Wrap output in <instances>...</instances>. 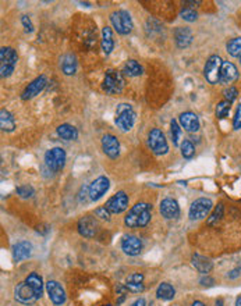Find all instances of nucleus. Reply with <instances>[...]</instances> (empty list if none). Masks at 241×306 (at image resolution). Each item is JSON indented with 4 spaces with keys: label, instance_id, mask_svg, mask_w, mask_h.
<instances>
[{
    "label": "nucleus",
    "instance_id": "nucleus-51",
    "mask_svg": "<svg viewBox=\"0 0 241 306\" xmlns=\"http://www.w3.org/2000/svg\"><path fill=\"white\" fill-rule=\"evenodd\" d=\"M240 63H241V57H240Z\"/></svg>",
    "mask_w": 241,
    "mask_h": 306
},
{
    "label": "nucleus",
    "instance_id": "nucleus-39",
    "mask_svg": "<svg viewBox=\"0 0 241 306\" xmlns=\"http://www.w3.org/2000/svg\"><path fill=\"white\" fill-rule=\"evenodd\" d=\"M95 214L98 216L99 219H102V220H106V221H109L110 220V212L106 209V206H102V208H98V209L95 210Z\"/></svg>",
    "mask_w": 241,
    "mask_h": 306
},
{
    "label": "nucleus",
    "instance_id": "nucleus-47",
    "mask_svg": "<svg viewBox=\"0 0 241 306\" xmlns=\"http://www.w3.org/2000/svg\"><path fill=\"white\" fill-rule=\"evenodd\" d=\"M191 306H205L201 301H195V302H193V305Z\"/></svg>",
    "mask_w": 241,
    "mask_h": 306
},
{
    "label": "nucleus",
    "instance_id": "nucleus-29",
    "mask_svg": "<svg viewBox=\"0 0 241 306\" xmlns=\"http://www.w3.org/2000/svg\"><path fill=\"white\" fill-rule=\"evenodd\" d=\"M123 72L128 77H138L143 74V67L138 61L135 60H127L123 67Z\"/></svg>",
    "mask_w": 241,
    "mask_h": 306
},
{
    "label": "nucleus",
    "instance_id": "nucleus-43",
    "mask_svg": "<svg viewBox=\"0 0 241 306\" xmlns=\"http://www.w3.org/2000/svg\"><path fill=\"white\" fill-rule=\"evenodd\" d=\"M144 276L140 274V273H135V274H131L128 279H127V282H143Z\"/></svg>",
    "mask_w": 241,
    "mask_h": 306
},
{
    "label": "nucleus",
    "instance_id": "nucleus-5",
    "mask_svg": "<svg viewBox=\"0 0 241 306\" xmlns=\"http://www.w3.org/2000/svg\"><path fill=\"white\" fill-rule=\"evenodd\" d=\"M222 66H223V61L217 54H214L208 59L205 67H204V77L209 84L215 85V84L219 82Z\"/></svg>",
    "mask_w": 241,
    "mask_h": 306
},
{
    "label": "nucleus",
    "instance_id": "nucleus-50",
    "mask_svg": "<svg viewBox=\"0 0 241 306\" xmlns=\"http://www.w3.org/2000/svg\"><path fill=\"white\" fill-rule=\"evenodd\" d=\"M102 306H112V305H102Z\"/></svg>",
    "mask_w": 241,
    "mask_h": 306
},
{
    "label": "nucleus",
    "instance_id": "nucleus-8",
    "mask_svg": "<svg viewBox=\"0 0 241 306\" xmlns=\"http://www.w3.org/2000/svg\"><path fill=\"white\" fill-rule=\"evenodd\" d=\"M45 163L49 170L57 173L66 165V152L63 148H52L45 153Z\"/></svg>",
    "mask_w": 241,
    "mask_h": 306
},
{
    "label": "nucleus",
    "instance_id": "nucleus-19",
    "mask_svg": "<svg viewBox=\"0 0 241 306\" xmlns=\"http://www.w3.org/2000/svg\"><path fill=\"white\" fill-rule=\"evenodd\" d=\"M180 125L188 132H195L199 130V118L195 113H191V112H186V113H181L179 117Z\"/></svg>",
    "mask_w": 241,
    "mask_h": 306
},
{
    "label": "nucleus",
    "instance_id": "nucleus-10",
    "mask_svg": "<svg viewBox=\"0 0 241 306\" xmlns=\"http://www.w3.org/2000/svg\"><path fill=\"white\" fill-rule=\"evenodd\" d=\"M14 298L17 299L20 304H24V305H32L35 304L39 298L36 297V294L34 292V289L28 285L27 282H20L16 289H14Z\"/></svg>",
    "mask_w": 241,
    "mask_h": 306
},
{
    "label": "nucleus",
    "instance_id": "nucleus-17",
    "mask_svg": "<svg viewBox=\"0 0 241 306\" xmlns=\"http://www.w3.org/2000/svg\"><path fill=\"white\" fill-rule=\"evenodd\" d=\"M161 214L165 219H177L180 216V206L177 202L171 198H166L161 202Z\"/></svg>",
    "mask_w": 241,
    "mask_h": 306
},
{
    "label": "nucleus",
    "instance_id": "nucleus-14",
    "mask_svg": "<svg viewBox=\"0 0 241 306\" xmlns=\"http://www.w3.org/2000/svg\"><path fill=\"white\" fill-rule=\"evenodd\" d=\"M46 291H48V295H49L50 301L53 302L54 305L60 306L66 302V292L57 281H48L46 282Z\"/></svg>",
    "mask_w": 241,
    "mask_h": 306
},
{
    "label": "nucleus",
    "instance_id": "nucleus-21",
    "mask_svg": "<svg viewBox=\"0 0 241 306\" xmlns=\"http://www.w3.org/2000/svg\"><path fill=\"white\" fill-rule=\"evenodd\" d=\"M174 39H176V45L179 46L180 49H184L193 42V32L187 26H179L174 31Z\"/></svg>",
    "mask_w": 241,
    "mask_h": 306
},
{
    "label": "nucleus",
    "instance_id": "nucleus-44",
    "mask_svg": "<svg viewBox=\"0 0 241 306\" xmlns=\"http://www.w3.org/2000/svg\"><path fill=\"white\" fill-rule=\"evenodd\" d=\"M202 285H212L214 284L215 281L211 279V277H204V279H201V281H199Z\"/></svg>",
    "mask_w": 241,
    "mask_h": 306
},
{
    "label": "nucleus",
    "instance_id": "nucleus-18",
    "mask_svg": "<svg viewBox=\"0 0 241 306\" xmlns=\"http://www.w3.org/2000/svg\"><path fill=\"white\" fill-rule=\"evenodd\" d=\"M237 78H239L237 67L233 63H230V61H223V66H222V70H220L219 82L224 84V85H229V84L234 82Z\"/></svg>",
    "mask_w": 241,
    "mask_h": 306
},
{
    "label": "nucleus",
    "instance_id": "nucleus-25",
    "mask_svg": "<svg viewBox=\"0 0 241 306\" xmlns=\"http://www.w3.org/2000/svg\"><path fill=\"white\" fill-rule=\"evenodd\" d=\"M0 128L1 131L11 132L14 131L16 128V121H14V117L13 114L7 112L6 109H1L0 110Z\"/></svg>",
    "mask_w": 241,
    "mask_h": 306
},
{
    "label": "nucleus",
    "instance_id": "nucleus-24",
    "mask_svg": "<svg viewBox=\"0 0 241 306\" xmlns=\"http://www.w3.org/2000/svg\"><path fill=\"white\" fill-rule=\"evenodd\" d=\"M102 50L105 54H110L113 47H115V39H113V32L110 26H103L102 29Z\"/></svg>",
    "mask_w": 241,
    "mask_h": 306
},
{
    "label": "nucleus",
    "instance_id": "nucleus-46",
    "mask_svg": "<svg viewBox=\"0 0 241 306\" xmlns=\"http://www.w3.org/2000/svg\"><path fill=\"white\" fill-rule=\"evenodd\" d=\"M237 276H239V269H237V270H233L232 274H229V277H230V279H236Z\"/></svg>",
    "mask_w": 241,
    "mask_h": 306
},
{
    "label": "nucleus",
    "instance_id": "nucleus-30",
    "mask_svg": "<svg viewBox=\"0 0 241 306\" xmlns=\"http://www.w3.org/2000/svg\"><path fill=\"white\" fill-rule=\"evenodd\" d=\"M174 295H176V291L169 282H162L156 289V297L159 299H163V301H170V299L174 298Z\"/></svg>",
    "mask_w": 241,
    "mask_h": 306
},
{
    "label": "nucleus",
    "instance_id": "nucleus-15",
    "mask_svg": "<svg viewBox=\"0 0 241 306\" xmlns=\"http://www.w3.org/2000/svg\"><path fill=\"white\" fill-rule=\"evenodd\" d=\"M121 249L130 256H137L143 251V241L134 235H124L121 239Z\"/></svg>",
    "mask_w": 241,
    "mask_h": 306
},
{
    "label": "nucleus",
    "instance_id": "nucleus-26",
    "mask_svg": "<svg viewBox=\"0 0 241 306\" xmlns=\"http://www.w3.org/2000/svg\"><path fill=\"white\" fill-rule=\"evenodd\" d=\"M25 282H27L31 288L34 289L36 297H42V292H44V281H42V277L38 273H31L27 279H25Z\"/></svg>",
    "mask_w": 241,
    "mask_h": 306
},
{
    "label": "nucleus",
    "instance_id": "nucleus-33",
    "mask_svg": "<svg viewBox=\"0 0 241 306\" xmlns=\"http://www.w3.org/2000/svg\"><path fill=\"white\" fill-rule=\"evenodd\" d=\"M180 149H181V155L186 159H191L195 153V146L193 145V142L190 141H183L181 145H180Z\"/></svg>",
    "mask_w": 241,
    "mask_h": 306
},
{
    "label": "nucleus",
    "instance_id": "nucleus-34",
    "mask_svg": "<svg viewBox=\"0 0 241 306\" xmlns=\"http://www.w3.org/2000/svg\"><path fill=\"white\" fill-rule=\"evenodd\" d=\"M230 106H232V103H230L229 100H222V102H219L217 106H216V116H217L219 118H226V117L229 116V112H230Z\"/></svg>",
    "mask_w": 241,
    "mask_h": 306
},
{
    "label": "nucleus",
    "instance_id": "nucleus-3",
    "mask_svg": "<svg viewBox=\"0 0 241 306\" xmlns=\"http://www.w3.org/2000/svg\"><path fill=\"white\" fill-rule=\"evenodd\" d=\"M135 122V112L133 106L121 103L116 109V124L121 131H130Z\"/></svg>",
    "mask_w": 241,
    "mask_h": 306
},
{
    "label": "nucleus",
    "instance_id": "nucleus-28",
    "mask_svg": "<svg viewBox=\"0 0 241 306\" xmlns=\"http://www.w3.org/2000/svg\"><path fill=\"white\" fill-rule=\"evenodd\" d=\"M57 135L66 141H74L78 138V131L70 124H62L57 127Z\"/></svg>",
    "mask_w": 241,
    "mask_h": 306
},
{
    "label": "nucleus",
    "instance_id": "nucleus-13",
    "mask_svg": "<svg viewBox=\"0 0 241 306\" xmlns=\"http://www.w3.org/2000/svg\"><path fill=\"white\" fill-rule=\"evenodd\" d=\"M46 84H48V79H46L45 75H39L38 78L34 79V81L24 89V92H23V95H21V99H23V100H28V99L35 97L36 95H39V94L44 91V88L46 87Z\"/></svg>",
    "mask_w": 241,
    "mask_h": 306
},
{
    "label": "nucleus",
    "instance_id": "nucleus-38",
    "mask_svg": "<svg viewBox=\"0 0 241 306\" xmlns=\"http://www.w3.org/2000/svg\"><path fill=\"white\" fill-rule=\"evenodd\" d=\"M223 95L224 97H226V100H229V102L232 103L233 100L237 97V95H239V91H237L234 87H229L223 91Z\"/></svg>",
    "mask_w": 241,
    "mask_h": 306
},
{
    "label": "nucleus",
    "instance_id": "nucleus-16",
    "mask_svg": "<svg viewBox=\"0 0 241 306\" xmlns=\"http://www.w3.org/2000/svg\"><path fill=\"white\" fill-rule=\"evenodd\" d=\"M102 149L106 156H109L110 159H116L120 153V142L115 135L106 134L102 138Z\"/></svg>",
    "mask_w": 241,
    "mask_h": 306
},
{
    "label": "nucleus",
    "instance_id": "nucleus-49",
    "mask_svg": "<svg viewBox=\"0 0 241 306\" xmlns=\"http://www.w3.org/2000/svg\"><path fill=\"white\" fill-rule=\"evenodd\" d=\"M236 306H241V295L237 298V301H236Z\"/></svg>",
    "mask_w": 241,
    "mask_h": 306
},
{
    "label": "nucleus",
    "instance_id": "nucleus-32",
    "mask_svg": "<svg viewBox=\"0 0 241 306\" xmlns=\"http://www.w3.org/2000/svg\"><path fill=\"white\" fill-rule=\"evenodd\" d=\"M222 217H223V205L220 203V205H217L215 208L214 213L208 217V224L209 226H215V224H217L222 220Z\"/></svg>",
    "mask_w": 241,
    "mask_h": 306
},
{
    "label": "nucleus",
    "instance_id": "nucleus-48",
    "mask_svg": "<svg viewBox=\"0 0 241 306\" xmlns=\"http://www.w3.org/2000/svg\"><path fill=\"white\" fill-rule=\"evenodd\" d=\"M216 306H223V301L222 299H217L216 301Z\"/></svg>",
    "mask_w": 241,
    "mask_h": 306
},
{
    "label": "nucleus",
    "instance_id": "nucleus-2",
    "mask_svg": "<svg viewBox=\"0 0 241 306\" xmlns=\"http://www.w3.org/2000/svg\"><path fill=\"white\" fill-rule=\"evenodd\" d=\"M17 61V52L13 47H1V50H0V75H1V78H7L14 72Z\"/></svg>",
    "mask_w": 241,
    "mask_h": 306
},
{
    "label": "nucleus",
    "instance_id": "nucleus-4",
    "mask_svg": "<svg viewBox=\"0 0 241 306\" xmlns=\"http://www.w3.org/2000/svg\"><path fill=\"white\" fill-rule=\"evenodd\" d=\"M110 23L120 35H128L133 31V20L125 10H117L110 14Z\"/></svg>",
    "mask_w": 241,
    "mask_h": 306
},
{
    "label": "nucleus",
    "instance_id": "nucleus-27",
    "mask_svg": "<svg viewBox=\"0 0 241 306\" xmlns=\"http://www.w3.org/2000/svg\"><path fill=\"white\" fill-rule=\"evenodd\" d=\"M62 71L66 75H72L75 70H77V60H75V56L72 53H67L62 57Z\"/></svg>",
    "mask_w": 241,
    "mask_h": 306
},
{
    "label": "nucleus",
    "instance_id": "nucleus-1",
    "mask_svg": "<svg viewBox=\"0 0 241 306\" xmlns=\"http://www.w3.org/2000/svg\"><path fill=\"white\" fill-rule=\"evenodd\" d=\"M151 210L152 206L148 203L140 202L133 209L127 213L124 217V224L128 228H137V227H145L149 221H151Z\"/></svg>",
    "mask_w": 241,
    "mask_h": 306
},
{
    "label": "nucleus",
    "instance_id": "nucleus-45",
    "mask_svg": "<svg viewBox=\"0 0 241 306\" xmlns=\"http://www.w3.org/2000/svg\"><path fill=\"white\" fill-rule=\"evenodd\" d=\"M130 306H146V302H145V299L144 298H140V299H137L133 305Z\"/></svg>",
    "mask_w": 241,
    "mask_h": 306
},
{
    "label": "nucleus",
    "instance_id": "nucleus-20",
    "mask_svg": "<svg viewBox=\"0 0 241 306\" xmlns=\"http://www.w3.org/2000/svg\"><path fill=\"white\" fill-rule=\"evenodd\" d=\"M78 231H80L81 235L87 236V238H91L96 234L98 231V224L94 217L91 216H85L78 221Z\"/></svg>",
    "mask_w": 241,
    "mask_h": 306
},
{
    "label": "nucleus",
    "instance_id": "nucleus-36",
    "mask_svg": "<svg viewBox=\"0 0 241 306\" xmlns=\"http://www.w3.org/2000/svg\"><path fill=\"white\" fill-rule=\"evenodd\" d=\"M180 17L188 21V23H193V21L196 20L198 14H196V11L193 7H184V9L180 11Z\"/></svg>",
    "mask_w": 241,
    "mask_h": 306
},
{
    "label": "nucleus",
    "instance_id": "nucleus-40",
    "mask_svg": "<svg viewBox=\"0 0 241 306\" xmlns=\"http://www.w3.org/2000/svg\"><path fill=\"white\" fill-rule=\"evenodd\" d=\"M125 287H127L128 291H131V292H141L145 288L143 282H127Z\"/></svg>",
    "mask_w": 241,
    "mask_h": 306
},
{
    "label": "nucleus",
    "instance_id": "nucleus-23",
    "mask_svg": "<svg viewBox=\"0 0 241 306\" xmlns=\"http://www.w3.org/2000/svg\"><path fill=\"white\" fill-rule=\"evenodd\" d=\"M191 263H193V266L195 267L196 270L199 271V273H202V274H208L214 267V264H212V262L209 259H206L205 256H201V255L198 254L193 255Z\"/></svg>",
    "mask_w": 241,
    "mask_h": 306
},
{
    "label": "nucleus",
    "instance_id": "nucleus-41",
    "mask_svg": "<svg viewBox=\"0 0 241 306\" xmlns=\"http://www.w3.org/2000/svg\"><path fill=\"white\" fill-rule=\"evenodd\" d=\"M233 127H234V130H240L241 128V105L236 110L234 120H233Z\"/></svg>",
    "mask_w": 241,
    "mask_h": 306
},
{
    "label": "nucleus",
    "instance_id": "nucleus-12",
    "mask_svg": "<svg viewBox=\"0 0 241 306\" xmlns=\"http://www.w3.org/2000/svg\"><path fill=\"white\" fill-rule=\"evenodd\" d=\"M109 187H110V183H109V180H107L105 175H100L95 181H92V184L90 185L91 201H98V199H100L107 192Z\"/></svg>",
    "mask_w": 241,
    "mask_h": 306
},
{
    "label": "nucleus",
    "instance_id": "nucleus-7",
    "mask_svg": "<svg viewBox=\"0 0 241 306\" xmlns=\"http://www.w3.org/2000/svg\"><path fill=\"white\" fill-rule=\"evenodd\" d=\"M102 87H103V91L110 95H116L119 92H121V89L124 87V78L121 72H119L117 70H107Z\"/></svg>",
    "mask_w": 241,
    "mask_h": 306
},
{
    "label": "nucleus",
    "instance_id": "nucleus-22",
    "mask_svg": "<svg viewBox=\"0 0 241 306\" xmlns=\"http://www.w3.org/2000/svg\"><path fill=\"white\" fill-rule=\"evenodd\" d=\"M31 251H32V246L27 241H21L13 246V259L14 262H21L24 259H27L31 256Z\"/></svg>",
    "mask_w": 241,
    "mask_h": 306
},
{
    "label": "nucleus",
    "instance_id": "nucleus-35",
    "mask_svg": "<svg viewBox=\"0 0 241 306\" xmlns=\"http://www.w3.org/2000/svg\"><path fill=\"white\" fill-rule=\"evenodd\" d=\"M170 128H171V138H173V143L177 146L180 143V138H181V128L180 124L176 120H171L170 122Z\"/></svg>",
    "mask_w": 241,
    "mask_h": 306
},
{
    "label": "nucleus",
    "instance_id": "nucleus-6",
    "mask_svg": "<svg viewBox=\"0 0 241 306\" xmlns=\"http://www.w3.org/2000/svg\"><path fill=\"white\" fill-rule=\"evenodd\" d=\"M148 143H149V148H151L152 152L158 156L166 155L168 150H169V145H168V141L165 138V134L159 128H153L149 131Z\"/></svg>",
    "mask_w": 241,
    "mask_h": 306
},
{
    "label": "nucleus",
    "instance_id": "nucleus-37",
    "mask_svg": "<svg viewBox=\"0 0 241 306\" xmlns=\"http://www.w3.org/2000/svg\"><path fill=\"white\" fill-rule=\"evenodd\" d=\"M17 193L23 199H28L34 195V188L29 187V185H21L17 188Z\"/></svg>",
    "mask_w": 241,
    "mask_h": 306
},
{
    "label": "nucleus",
    "instance_id": "nucleus-9",
    "mask_svg": "<svg viewBox=\"0 0 241 306\" xmlns=\"http://www.w3.org/2000/svg\"><path fill=\"white\" fill-rule=\"evenodd\" d=\"M214 203L208 198H199L196 201L193 202L191 208H190V219L191 220H201L206 217L209 214V212L212 210Z\"/></svg>",
    "mask_w": 241,
    "mask_h": 306
},
{
    "label": "nucleus",
    "instance_id": "nucleus-42",
    "mask_svg": "<svg viewBox=\"0 0 241 306\" xmlns=\"http://www.w3.org/2000/svg\"><path fill=\"white\" fill-rule=\"evenodd\" d=\"M21 23H23V25L25 26V31H27V32H32V31H34V25H32L31 20H29L27 16H23V17H21Z\"/></svg>",
    "mask_w": 241,
    "mask_h": 306
},
{
    "label": "nucleus",
    "instance_id": "nucleus-31",
    "mask_svg": "<svg viewBox=\"0 0 241 306\" xmlns=\"http://www.w3.org/2000/svg\"><path fill=\"white\" fill-rule=\"evenodd\" d=\"M227 52L233 57H241V38H234L227 44Z\"/></svg>",
    "mask_w": 241,
    "mask_h": 306
},
{
    "label": "nucleus",
    "instance_id": "nucleus-11",
    "mask_svg": "<svg viewBox=\"0 0 241 306\" xmlns=\"http://www.w3.org/2000/svg\"><path fill=\"white\" fill-rule=\"evenodd\" d=\"M106 209L113 213V214H119L121 212H124L128 208V196L125 195L124 191H119L116 195H113L109 201L106 202Z\"/></svg>",
    "mask_w": 241,
    "mask_h": 306
}]
</instances>
